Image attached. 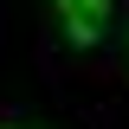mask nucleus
I'll use <instances>...</instances> for the list:
<instances>
[{
  "mask_svg": "<svg viewBox=\"0 0 129 129\" xmlns=\"http://www.w3.org/2000/svg\"><path fill=\"white\" fill-rule=\"evenodd\" d=\"M58 7V26L71 45H97L103 39V19H110V0H52Z\"/></svg>",
  "mask_w": 129,
  "mask_h": 129,
  "instance_id": "obj_1",
  "label": "nucleus"
}]
</instances>
